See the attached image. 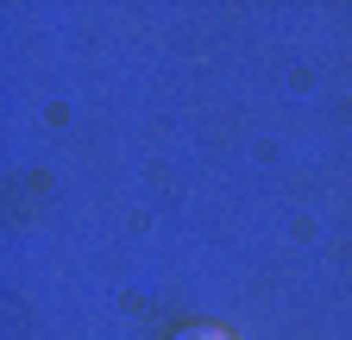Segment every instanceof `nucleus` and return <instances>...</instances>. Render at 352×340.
Segmentation results:
<instances>
[{"mask_svg": "<svg viewBox=\"0 0 352 340\" xmlns=\"http://www.w3.org/2000/svg\"><path fill=\"white\" fill-rule=\"evenodd\" d=\"M170 340H233V328H220V321H189V328H176Z\"/></svg>", "mask_w": 352, "mask_h": 340, "instance_id": "1", "label": "nucleus"}]
</instances>
